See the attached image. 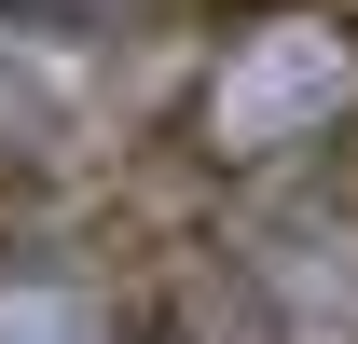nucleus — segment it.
Returning <instances> with one entry per match:
<instances>
[{"label": "nucleus", "mask_w": 358, "mask_h": 344, "mask_svg": "<svg viewBox=\"0 0 358 344\" xmlns=\"http://www.w3.org/2000/svg\"><path fill=\"white\" fill-rule=\"evenodd\" d=\"M0 344H110V317L69 275H0Z\"/></svg>", "instance_id": "obj_2"}, {"label": "nucleus", "mask_w": 358, "mask_h": 344, "mask_svg": "<svg viewBox=\"0 0 358 344\" xmlns=\"http://www.w3.org/2000/svg\"><path fill=\"white\" fill-rule=\"evenodd\" d=\"M358 110V42L345 14H262L248 42L207 69V166H275V152H303Z\"/></svg>", "instance_id": "obj_1"}]
</instances>
